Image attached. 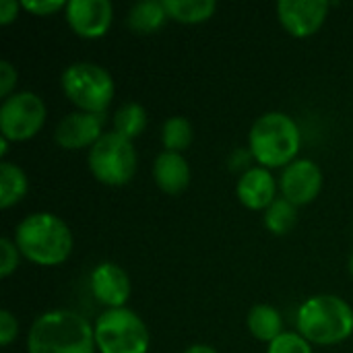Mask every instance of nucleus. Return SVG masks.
Wrapping results in <instances>:
<instances>
[{
  "label": "nucleus",
  "mask_w": 353,
  "mask_h": 353,
  "mask_svg": "<svg viewBox=\"0 0 353 353\" xmlns=\"http://www.w3.org/2000/svg\"><path fill=\"white\" fill-rule=\"evenodd\" d=\"M8 139H4V137H0V157H4L6 155V151H8Z\"/></svg>",
  "instance_id": "30"
},
{
  "label": "nucleus",
  "mask_w": 353,
  "mask_h": 353,
  "mask_svg": "<svg viewBox=\"0 0 353 353\" xmlns=\"http://www.w3.org/2000/svg\"><path fill=\"white\" fill-rule=\"evenodd\" d=\"M147 122H149L147 110L141 103L128 101L120 105L114 114V132L132 141L143 134V130L147 128Z\"/></svg>",
  "instance_id": "20"
},
{
  "label": "nucleus",
  "mask_w": 353,
  "mask_h": 353,
  "mask_svg": "<svg viewBox=\"0 0 353 353\" xmlns=\"http://www.w3.org/2000/svg\"><path fill=\"white\" fill-rule=\"evenodd\" d=\"M68 2H62V0H23L21 2V8H25L27 12L35 14V17H50L62 8H66Z\"/></svg>",
  "instance_id": "25"
},
{
  "label": "nucleus",
  "mask_w": 353,
  "mask_h": 353,
  "mask_svg": "<svg viewBox=\"0 0 353 353\" xmlns=\"http://www.w3.org/2000/svg\"><path fill=\"white\" fill-rule=\"evenodd\" d=\"M168 19L170 17L163 6V0H141L130 6L126 14V25L139 35H151L157 33Z\"/></svg>",
  "instance_id": "16"
},
{
  "label": "nucleus",
  "mask_w": 353,
  "mask_h": 353,
  "mask_svg": "<svg viewBox=\"0 0 353 353\" xmlns=\"http://www.w3.org/2000/svg\"><path fill=\"white\" fill-rule=\"evenodd\" d=\"M19 252L39 267H58L72 252V234L68 225L54 213L27 215L14 230Z\"/></svg>",
  "instance_id": "2"
},
{
  "label": "nucleus",
  "mask_w": 353,
  "mask_h": 353,
  "mask_svg": "<svg viewBox=\"0 0 353 353\" xmlns=\"http://www.w3.org/2000/svg\"><path fill=\"white\" fill-rule=\"evenodd\" d=\"M99 353H147L149 329L143 319L128 308H110L93 325Z\"/></svg>",
  "instance_id": "6"
},
{
  "label": "nucleus",
  "mask_w": 353,
  "mask_h": 353,
  "mask_svg": "<svg viewBox=\"0 0 353 353\" xmlns=\"http://www.w3.org/2000/svg\"><path fill=\"white\" fill-rule=\"evenodd\" d=\"M19 335V323L10 310H0V345L8 347Z\"/></svg>",
  "instance_id": "26"
},
{
  "label": "nucleus",
  "mask_w": 353,
  "mask_h": 353,
  "mask_svg": "<svg viewBox=\"0 0 353 353\" xmlns=\"http://www.w3.org/2000/svg\"><path fill=\"white\" fill-rule=\"evenodd\" d=\"M192 124L184 116H172L161 126V143L165 151L182 153L192 143Z\"/></svg>",
  "instance_id": "21"
},
{
  "label": "nucleus",
  "mask_w": 353,
  "mask_h": 353,
  "mask_svg": "<svg viewBox=\"0 0 353 353\" xmlns=\"http://www.w3.org/2000/svg\"><path fill=\"white\" fill-rule=\"evenodd\" d=\"M298 333L314 345H337L352 337L353 308L339 296H312L298 308Z\"/></svg>",
  "instance_id": "3"
},
{
  "label": "nucleus",
  "mask_w": 353,
  "mask_h": 353,
  "mask_svg": "<svg viewBox=\"0 0 353 353\" xmlns=\"http://www.w3.org/2000/svg\"><path fill=\"white\" fill-rule=\"evenodd\" d=\"M89 170L105 186H124L137 172V151L132 141L118 132H105L89 149Z\"/></svg>",
  "instance_id": "7"
},
{
  "label": "nucleus",
  "mask_w": 353,
  "mask_h": 353,
  "mask_svg": "<svg viewBox=\"0 0 353 353\" xmlns=\"http://www.w3.org/2000/svg\"><path fill=\"white\" fill-rule=\"evenodd\" d=\"M298 223V207L288 199H275L273 205L265 211V225L271 234L283 236L294 230Z\"/></svg>",
  "instance_id": "22"
},
{
  "label": "nucleus",
  "mask_w": 353,
  "mask_h": 353,
  "mask_svg": "<svg viewBox=\"0 0 353 353\" xmlns=\"http://www.w3.org/2000/svg\"><path fill=\"white\" fill-rule=\"evenodd\" d=\"M103 124H105V114L72 112L58 122L54 130V139L62 149L68 151H77L85 147L91 149L105 134Z\"/></svg>",
  "instance_id": "12"
},
{
  "label": "nucleus",
  "mask_w": 353,
  "mask_h": 353,
  "mask_svg": "<svg viewBox=\"0 0 353 353\" xmlns=\"http://www.w3.org/2000/svg\"><path fill=\"white\" fill-rule=\"evenodd\" d=\"M329 8L331 4L325 0H279L277 19L290 35L302 39L323 27Z\"/></svg>",
  "instance_id": "9"
},
{
  "label": "nucleus",
  "mask_w": 353,
  "mask_h": 353,
  "mask_svg": "<svg viewBox=\"0 0 353 353\" xmlns=\"http://www.w3.org/2000/svg\"><path fill=\"white\" fill-rule=\"evenodd\" d=\"M91 292L97 302L110 308H124L130 298L128 273L116 263H101L91 271Z\"/></svg>",
  "instance_id": "13"
},
{
  "label": "nucleus",
  "mask_w": 353,
  "mask_h": 353,
  "mask_svg": "<svg viewBox=\"0 0 353 353\" xmlns=\"http://www.w3.org/2000/svg\"><path fill=\"white\" fill-rule=\"evenodd\" d=\"M21 2L14 0H0V25H10L19 14Z\"/></svg>",
  "instance_id": "28"
},
{
  "label": "nucleus",
  "mask_w": 353,
  "mask_h": 353,
  "mask_svg": "<svg viewBox=\"0 0 353 353\" xmlns=\"http://www.w3.org/2000/svg\"><path fill=\"white\" fill-rule=\"evenodd\" d=\"M184 353H217L211 345H205V343H199V345H190Z\"/></svg>",
  "instance_id": "29"
},
{
  "label": "nucleus",
  "mask_w": 353,
  "mask_h": 353,
  "mask_svg": "<svg viewBox=\"0 0 353 353\" xmlns=\"http://www.w3.org/2000/svg\"><path fill=\"white\" fill-rule=\"evenodd\" d=\"M64 10L70 29L85 39L103 37L114 17L110 0H70Z\"/></svg>",
  "instance_id": "11"
},
{
  "label": "nucleus",
  "mask_w": 353,
  "mask_h": 353,
  "mask_svg": "<svg viewBox=\"0 0 353 353\" xmlns=\"http://www.w3.org/2000/svg\"><path fill=\"white\" fill-rule=\"evenodd\" d=\"M236 192L244 207H248L252 211H267L275 201L277 182L267 168L256 165V168L246 170L240 176Z\"/></svg>",
  "instance_id": "14"
},
{
  "label": "nucleus",
  "mask_w": 353,
  "mask_h": 353,
  "mask_svg": "<svg viewBox=\"0 0 353 353\" xmlns=\"http://www.w3.org/2000/svg\"><path fill=\"white\" fill-rule=\"evenodd\" d=\"M46 122V103L31 91L12 93L0 105V137L8 141L33 139Z\"/></svg>",
  "instance_id": "8"
},
{
  "label": "nucleus",
  "mask_w": 353,
  "mask_h": 353,
  "mask_svg": "<svg viewBox=\"0 0 353 353\" xmlns=\"http://www.w3.org/2000/svg\"><path fill=\"white\" fill-rule=\"evenodd\" d=\"M267 353H314L310 343L300 333H281L273 343H269Z\"/></svg>",
  "instance_id": "23"
},
{
  "label": "nucleus",
  "mask_w": 353,
  "mask_h": 353,
  "mask_svg": "<svg viewBox=\"0 0 353 353\" xmlns=\"http://www.w3.org/2000/svg\"><path fill=\"white\" fill-rule=\"evenodd\" d=\"M17 68L8 60H0V97L8 99L12 95V89L17 87Z\"/></svg>",
  "instance_id": "27"
},
{
  "label": "nucleus",
  "mask_w": 353,
  "mask_h": 353,
  "mask_svg": "<svg viewBox=\"0 0 353 353\" xmlns=\"http://www.w3.org/2000/svg\"><path fill=\"white\" fill-rule=\"evenodd\" d=\"M248 145L252 157L263 168H288L296 161L302 137L296 120L283 112L263 114L250 128Z\"/></svg>",
  "instance_id": "4"
},
{
  "label": "nucleus",
  "mask_w": 353,
  "mask_h": 353,
  "mask_svg": "<svg viewBox=\"0 0 353 353\" xmlns=\"http://www.w3.org/2000/svg\"><path fill=\"white\" fill-rule=\"evenodd\" d=\"M19 248L12 240L2 238L0 240V277H10L19 267Z\"/></svg>",
  "instance_id": "24"
},
{
  "label": "nucleus",
  "mask_w": 353,
  "mask_h": 353,
  "mask_svg": "<svg viewBox=\"0 0 353 353\" xmlns=\"http://www.w3.org/2000/svg\"><path fill=\"white\" fill-rule=\"evenodd\" d=\"M163 6L170 19L186 25L205 23L217 10L215 0H163Z\"/></svg>",
  "instance_id": "18"
},
{
  "label": "nucleus",
  "mask_w": 353,
  "mask_h": 353,
  "mask_svg": "<svg viewBox=\"0 0 353 353\" xmlns=\"http://www.w3.org/2000/svg\"><path fill=\"white\" fill-rule=\"evenodd\" d=\"M279 188L283 199L302 207L312 203L323 188V172L312 159H296L281 172Z\"/></svg>",
  "instance_id": "10"
},
{
  "label": "nucleus",
  "mask_w": 353,
  "mask_h": 353,
  "mask_svg": "<svg viewBox=\"0 0 353 353\" xmlns=\"http://www.w3.org/2000/svg\"><path fill=\"white\" fill-rule=\"evenodd\" d=\"M153 178L161 192L180 194L190 184V168L182 153L163 151L153 161Z\"/></svg>",
  "instance_id": "15"
},
{
  "label": "nucleus",
  "mask_w": 353,
  "mask_h": 353,
  "mask_svg": "<svg viewBox=\"0 0 353 353\" xmlns=\"http://www.w3.org/2000/svg\"><path fill=\"white\" fill-rule=\"evenodd\" d=\"M350 273H352V277H353V252H352V256H350Z\"/></svg>",
  "instance_id": "31"
},
{
  "label": "nucleus",
  "mask_w": 353,
  "mask_h": 353,
  "mask_svg": "<svg viewBox=\"0 0 353 353\" xmlns=\"http://www.w3.org/2000/svg\"><path fill=\"white\" fill-rule=\"evenodd\" d=\"M246 325L252 337H256L259 341H267V343H273L281 333H285L279 310L269 304H256L248 312Z\"/></svg>",
  "instance_id": "17"
},
{
  "label": "nucleus",
  "mask_w": 353,
  "mask_h": 353,
  "mask_svg": "<svg viewBox=\"0 0 353 353\" xmlns=\"http://www.w3.org/2000/svg\"><path fill=\"white\" fill-rule=\"evenodd\" d=\"M60 85L79 112L89 114H105L116 91L112 74L93 62H74L66 66L60 77Z\"/></svg>",
  "instance_id": "5"
},
{
  "label": "nucleus",
  "mask_w": 353,
  "mask_h": 353,
  "mask_svg": "<svg viewBox=\"0 0 353 353\" xmlns=\"http://www.w3.org/2000/svg\"><path fill=\"white\" fill-rule=\"evenodd\" d=\"M27 190H29V182H27L25 172L10 161H2L0 163V207L8 209L17 205L19 201H23Z\"/></svg>",
  "instance_id": "19"
},
{
  "label": "nucleus",
  "mask_w": 353,
  "mask_h": 353,
  "mask_svg": "<svg viewBox=\"0 0 353 353\" xmlns=\"http://www.w3.org/2000/svg\"><path fill=\"white\" fill-rule=\"evenodd\" d=\"M95 333L72 310H50L35 319L27 335V353H95Z\"/></svg>",
  "instance_id": "1"
}]
</instances>
